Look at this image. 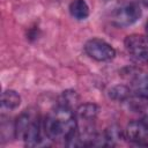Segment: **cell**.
<instances>
[{"label": "cell", "mask_w": 148, "mask_h": 148, "mask_svg": "<svg viewBox=\"0 0 148 148\" xmlns=\"http://www.w3.org/2000/svg\"><path fill=\"white\" fill-rule=\"evenodd\" d=\"M44 134L51 141L66 143L77 130V119L72 108L66 105L56 106L43 121Z\"/></svg>", "instance_id": "1"}, {"label": "cell", "mask_w": 148, "mask_h": 148, "mask_svg": "<svg viewBox=\"0 0 148 148\" xmlns=\"http://www.w3.org/2000/svg\"><path fill=\"white\" fill-rule=\"evenodd\" d=\"M15 139L24 141L29 147H38L45 145V139L42 135V121L37 111L29 109L24 110L14 121Z\"/></svg>", "instance_id": "2"}, {"label": "cell", "mask_w": 148, "mask_h": 148, "mask_svg": "<svg viewBox=\"0 0 148 148\" xmlns=\"http://www.w3.org/2000/svg\"><path fill=\"white\" fill-rule=\"evenodd\" d=\"M141 16V8L135 2H127L116 8L111 15V22L119 28L134 24Z\"/></svg>", "instance_id": "3"}, {"label": "cell", "mask_w": 148, "mask_h": 148, "mask_svg": "<svg viewBox=\"0 0 148 148\" xmlns=\"http://www.w3.org/2000/svg\"><path fill=\"white\" fill-rule=\"evenodd\" d=\"M127 53L136 61L148 62V37L139 34L128 35L124 40Z\"/></svg>", "instance_id": "4"}, {"label": "cell", "mask_w": 148, "mask_h": 148, "mask_svg": "<svg viewBox=\"0 0 148 148\" xmlns=\"http://www.w3.org/2000/svg\"><path fill=\"white\" fill-rule=\"evenodd\" d=\"M84 52L96 61H109L114 58L116 50L101 38H91L84 44Z\"/></svg>", "instance_id": "5"}, {"label": "cell", "mask_w": 148, "mask_h": 148, "mask_svg": "<svg viewBox=\"0 0 148 148\" xmlns=\"http://www.w3.org/2000/svg\"><path fill=\"white\" fill-rule=\"evenodd\" d=\"M124 136L130 142L148 146V126L142 120H133L127 124Z\"/></svg>", "instance_id": "6"}, {"label": "cell", "mask_w": 148, "mask_h": 148, "mask_svg": "<svg viewBox=\"0 0 148 148\" xmlns=\"http://www.w3.org/2000/svg\"><path fill=\"white\" fill-rule=\"evenodd\" d=\"M99 112V108L94 103H84L81 104L76 111L75 116L77 119V123H84V124H92V121L97 118V114Z\"/></svg>", "instance_id": "7"}, {"label": "cell", "mask_w": 148, "mask_h": 148, "mask_svg": "<svg viewBox=\"0 0 148 148\" xmlns=\"http://www.w3.org/2000/svg\"><path fill=\"white\" fill-rule=\"evenodd\" d=\"M21 104V96L18 95L17 91L7 89L2 92L1 95V108L2 110H15L20 106Z\"/></svg>", "instance_id": "8"}, {"label": "cell", "mask_w": 148, "mask_h": 148, "mask_svg": "<svg viewBox=\"0 0 148 148\" xmlns=\"http://www.w3.org/2000/svg\"><path fill=\"white\" fill-rule=\"evenodd\" d=\"M69 13L76 20H86L89 16V6L86 0H73L69 5Z\"/></svg>", "instance_id": "9"}, {"label": "cell", "mask_w": 148, "mask_h": 148, "mask_svg": "<svg viewBox=\"0 0 148 148\" xmlns=\"http://www.w3.org/2000/svg\"><path fill=\"white\" fill-rule=\"evenodd\" d=\"M133 91L141 98L148 99V75L139 76L133 83Z\"/></svg>", "instance_id": "10"}, {"label": "cell", "mask_w": 148, "mask_h": 148, "mask_svg": "<svg viewBox=\"0 0 148 148\" xmlns=\"http://www.w3.org/2000/svg\"><path fill=\"white\" fill-rule=\"evenodd\" d=\"M109 96L114 101H125L131 96V89L126 86H116L109 90Z\"/></svg>", "instance_id": "11"}, {"label": "cell", "mask_w": 148, "mask_h": 148, "mask_svg": "<svg viewBox=\"0 0 148 148\" xmlns=\"http://www.w3.org/2000/svg\"><path fill=\"white\" fill-rule=\"evenodd\" d=\"M77 99V95L75 91H72V90H67V91H64L61 97H60V102L59 104L60 105H66V106H69L72 108V104L75 103V101Z\"/></svg>", "instance_id": "12"}, {"label": "cell", "mask_w": 148, "mask_h": 148, "mask_svg": "<svg viewBox=\"0 0 148 148\" xmlns=\"http://www.w3.org/2000/svg\"><path fill=\"white\" fill-rule=\"evenodd\" d=\"M142 121L148 126V111H147V113L143 116V118H142Z\"/></svg>", "instance_id": "13"}, {"label": "cell", "mask_w": 148, "mask_h": 148, "mask_svg": "<svg viewBox=\"0 0 148 148\" xmlns=\"http://www.w3.org/2000/svg\"><path fill=\"white\" fill-rule=\"evenodd\" d=\"M142 2H143V5H145L146 7H148V0H142Z\"/></svg>", "instance_id": "14"}, {"label": "cell", "mask_w": 148, "mask_h": 148, "mask_svg": "<svg viewBox=\"0 0 148 148\" xmlns=\"http://www.w3.org/2000/svg\"><path fill=\"white\" fill-rule=\"evenodd\" d=\"M146 32H147V37H148V22L146 24Z\"/></svg>", "instance_id": "15"}]
</instances>
